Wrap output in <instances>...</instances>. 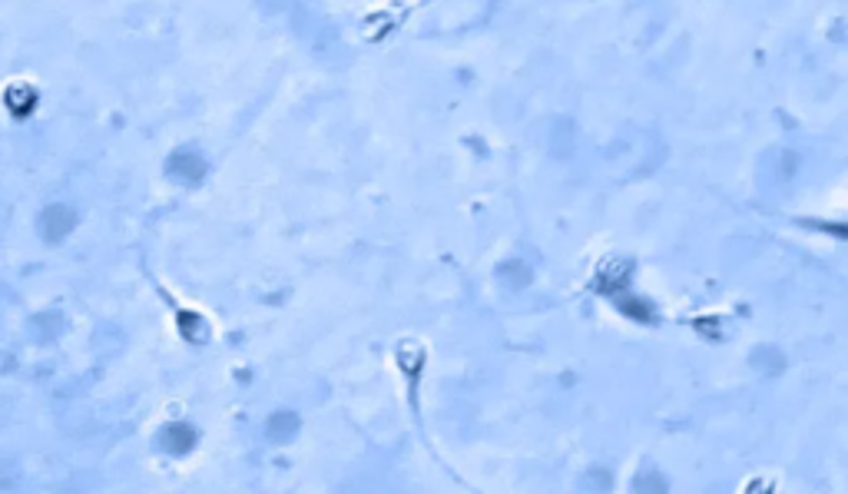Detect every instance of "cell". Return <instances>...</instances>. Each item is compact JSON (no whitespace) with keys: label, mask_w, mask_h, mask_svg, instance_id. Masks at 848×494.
Segmentation results:
<instances>
[{"label":"cell","mask_w":848,"mask_h":494,"mask_svg":"<svg viewBox=\"0 0 848 494\" xmlns=\"http://www.w3.org/2000/svg\"><path fill=\"white\" fill-rule=\"evenodd\" d=\"M169 169H173V173H179V176H186V179H199L206 166H202V159H199V156H193V153H179V156L173 159V166H169Z\"/></svg>","instance_id":"1"},{"label":"cell","mask_w":848,"mask_h":494,"mask_svg":"<svg viewBox=\"0 0 848 494\" xmlns=\"http://www.w3.org/2000/svg\"><path fill=\"white\" fill-rule=\"evenodd\" d=\"M163 441L169 445V451H176V454H179V451H186L189 445H193V431L183 428V425H173V428L163 435Z\"/></svg>","instance_id":"2"},{"label":"cell","mask_w":848,"mask_h":494,"mask_svg":"<svg viewBox=\"0 0 848 494\" xmlns=\"http://www.w3.org/2000/svg\"><path fill=\"white\" fill-rule=\"evenodd\" d=\"M295 415H275L272 418V425H269V435H272L275 441H285V438H292L295 435Z\"/></svg>","instance_id":"3"}]
</instances>
